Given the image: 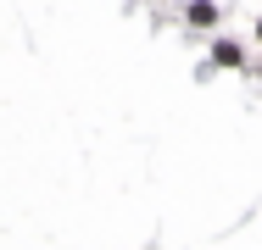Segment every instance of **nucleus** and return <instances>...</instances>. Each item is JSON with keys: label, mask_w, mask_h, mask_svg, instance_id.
<instances>
[]
</instances>
